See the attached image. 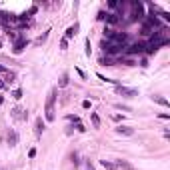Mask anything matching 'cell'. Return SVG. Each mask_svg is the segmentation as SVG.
Masks as SVG:
<instances>
[{
    "label": "cell",
    "mask_w": 170,
    "mask_h": 170,
    "mask_svg": "<svg viewBox=\"0 0 170 170\" xmlns=\"http://www.w3.org/2000/svg\"><path fill=\"white\" fill-rule=\"evenodd\" d=\"M144 16H146L144 14V4L134 0V2H128V10L122 16V20L124 22H138V20H144Z\"/></svg>",
    "instance_id": "obj_1"
},
{
    "label": "cell",
    "mask_w": 170,
    "mask_h": 170,
    "mask_svg": "<svg viewBox=\"0 0 170 170\" xmlns=\"http://www.w3.org/2000/svg\"><path fill=\"white\" fill-rule=\"evenodd\" d=\"M54 100H56V88H52L48 94V100H46V108H44V116L48 122H52L54 118H56V114H54Z\"/></svg>",
    "instance_id": "obj_2"
},
{
    "label": "cell",
    "mask_w": 170,
    "mask_h": 170,
    "mask_svg": "<svg viewBox=\"0 0 170 170\" xmlns=\"http://www.w3.org/2000/svg\"><path fill=\"white\" fill-rule=\"evenodd\" d=\"M124 48L126 46H120V44H108L106 40H102V50L106 52V56H118V54H124Z\"/></svg>",
    "instance_id": "obj_3"
},
{
    "label": "cell",
    "mask_w": 170,
    "mask_h": 170,
    "mask_svg": "<svg viewBox=\"0 0 170 170\" xmlns=\"http://www.w3.org/2000/svg\"><path fill=\"white\" fill-rule=\"evenodd\" d=\"M14 80H16V72H12L10 68L0 66V82H2L4 86H10Z\"/></svg>",
    "instance_id": "obj_4"
},
{
    "label": "cell",
    "mask_w": 170,
    "mask_h": 170,
    "mask_svg": "<svg viewBox=\"0 0 170 170\" xmlns=\"http://www.w3.org/2000/svg\"><path fill=\"white\" fill-rule=\"evenodd\" d=\"M124 54H128V56L144 54V44H142V42H134V44H130V46H126V48H124Z\"/></svg>",
    "instance_id": "obj_5"
},
{
    "label": "cell",
    "mask_w": 170,
    "mask_h": 170,
    "mask_svg": "<svg viewBox=\"0 0 170 170\" xmlns=\"http://www.w3.org/2000/svg\"><path fill=\"white\" fill-rule=\"evenodd\" d=\"M26 46H28V38H24V36H20V38H18V40H16V42H14V48H12V52H14V54H20V52H22V50H24V48H26Z\"/></svg>",
    "instance_id": "obj_6"
},
{
    "label": "cell",
    "mask_w": 170,
    "mask_h": 170,
    "mask_svg": "<svg viewBox=\"0 0 170 170\" xmlns=\"http://www.w3.org/2000/svg\"><path fill=\"white\" fill-rule=\"evenodd\" d=\"M116 92L120 96H136L138 92L134 90V88H128V86H122V84H116Z\"/></svg>",
    "instance_id": "obj_7"
},
{
    "label": "cell",
    "mask_w": 170,
    "mask_h": 170,
    "mask_svg": "<svg viewBox=\"0 0 170 170\" xmlns=\"http://www.w3.org/2000/svg\"><path fill=\"white\" fill-rule=\"evenodd\" d=\"M78 30H80V24H72V26H68V30H66V34H64V38L66 40H70V38H74L76 34H78Z\"/></svg>",
    "instance_id": "obj_8"
},
{
    "label": "cell",
    "mask_w": 170,
    "mask_h": 170,
    "mask_svg": "<svg viewBox=\"0 0 170 170\" xmlns=\"http://www.w3.org/2000/svg\"><path fill=\"white\" fill-rule=\"evenodd\" d=\"M10 114H12V118H16V120H26V118H28V112H26V110H22V108H14Z\"/></svg>",
    "instance_id": "obj_9"
},
{
    "label": "cell",
    "mask_w": 170,
    "mask_h": 170,
    "mask_svg": "<svg viewBox=\"0 0 170 170\" xmlns=\"http://www.w3.org/2000/svg\"><path fill=\"white\" fill-rule=\"evenodd\" d=\"M116 134H120V136H132L134 134V128H130V126H118Z\"/></svg>",
    "instance_id": "obj_10"
},
{
    "label": "cell",
    "mask_w": 170,
    "mask_h": 170,
    "mask_svg": "<svg viewBox=\"0 0 170 170\" xmlns=\"http://www.w3.org/2000/svg\"><path fill=\"white\" fill-rule=\"evenodd\" d=\"M42 130H44V122H42V118H36V126H34V134H36V136H42Z\"/></svg>",
    "instance_id": "obj_11"
},
{
    "label": "cell",
    "mask_w": 170,
    "mask_h": 170,
    "mask_svg": "<svg viewBox=\"0 0 170 170\" xmlns=\"http://www.w3.org/2000/svg\"><path fill=\"white\" fill-rule=\"evenodd\" d=\"M116 168H120V170H134L132 164H128V162H124V160H116Z\"/></svg>",
    "instance_id": "obj_12"
},
{
    "label": "cell",
    "mask_w": 170,
    "mask_h": 170,
    "mask_svg": "<svg viewBox=\"0 0 170 170\" xmlns=\"http://www.w3.org/2000/svg\"><path fill=\"white\" fill-rule=\"evenodd\" d=\"M118 22H120V16L118 14H114V12L112 14H106V24H118Z\"/></svg>",
    "instance_id": "obj_13"
},
{
    "label": "cell",
    "mask_w": 170,
    "mask_h": 170,
    "mask_svg": "<svg viewBox=\"0 0 170 170\" xmlns=\"http://www.w3.org/2000/svg\"><path fill=\"white\" fill-rule=\"evenodd\" d=\"M8 144H10V146H16V144H18V134H16L14 130H10V134H8Z\"/></svg>",
    "instance_id": "obj_14"
},
{
    "label": "cell",
    "mask_w": 170,
    "mask_h": 170,
    "mask_svg": "<svg viewBox=\"0 0 170 170\" xmlns=\"http://www.w3.org/2000/svg\"><path fill=\"white\" fill-rule=\"evenodd\" d=\"M100 164H102V166H104L106 170H118V168H116V164H114V162H108V160H100Z\"/></svg>",
    "instance_id": "obj_15"
},
{
    "label": "cell",
    "mask_w": 170,
    "mask_h": 170,
    "mask_svg": "<svg viewBox=\"0 0 170 170\" xmlns=\"http://www.w3.org/2000/svg\"><path fill=\"white\" fill-rule=\"evenodd\" d=\"M152 100L158 102L160 106H170V104H168V100H166V98H160V96H152Z\"/></svg>",
    "instance_id": "obj_16"
},
{
    "label": "cell",
    "mask_w": 170,
    "mask_h": 170,
    "mask_svg": "<svg viewBox=\"0 0 170 170\" xmlns=\"http://www.w3.org/2000/svg\"><path fill=\"white\" fill-rule=\"evenodd\" d=\"M92 124H94V128H98V126H100V116H98V114H96V112H92Z\"/></svg>",
    "instance_id": "obj_17"
},
{
    "label": "cell",
    "mask_w": 170,
    "mask_h": 170,
    "mask_svg": "<svg viewBox=\"0 0 170 170\" xmlns=\"http://www.w3.org/2000/svg\"><path fill=\"white\" fill-rule=\"evenodd\" d=\"M100 64H104V66H114V62L110 60L108 56H102V58H100Z\"/></svg>",
    "instance_id": "obj_18"
},
{
    "label": "cell",
    "mask_w": 170,
    "mask_h": 170,
    "mask_svg": "<svg viewBox=\"0 0 170 170\" xmlns=\"http://www.w3.org/2000/svg\"><path fill=\"white\" fill-rule=\"evenodd\" d=\"M66 84H68V74L64 72V74H62V78H60V82H58V86H60V88H64Z\"/></svg>",
    "instance_id": "obj_19"
},
{
    "label": "cell",
    "mask_w": 170,
    "mask_h": 170,
    "mask_svg": "<svg viewBox=\"0 0 170 170\" xmlns=\"http://www.w3.org/2000/svg\"><path fill=\"white\" fill-rule=\"evenodd\" d=\"M12 98H16V100H20L22 98V90H20V88H16L14 92H12Z\"/></svg>",
    "instance_id": "obj_20"
},
{
    "label": "cell",
    "mask_w": 170,
    "mask_h": 170,
    "mask_svg": "<svg viewBox=\"0 0 170 170\" xmlns=\"http://www.w3.org/2000/svg\"><path fill=\"white\" fill-rule=\"evenodd\" d=\"M92 54V48H90V38H86V56Z\"/></svg>",
    "instance_id": "obj_21"
},
{
    "label": "cell",
    "mask_w": 170,
    "mask_h": 170,
    "mask_svg": "<svg viewBox=\"0 0 170 170\" xmlns=\"http://www.w3.org/2000/svg\"><path fill=\"white\" fill-rule=\"evenodd\" d=\"M60 48H62V50L68 48V40H66V38H62V40H60Z\"/></svg>",
    "instance_id": "obj_22"
},
{
    "label": "cell",
    "mask_w": 170,
    "mask_h": 170,
    "mask_svg": "<svg viewBox=\"0 0 170 170\" xmlns=\"http://www.w3.org/2000/svg\"><path fill=\"white\" fill-rule=\"evenodd\" d=\"M70 158H72V162H74V166L80 162V160H78V154H76V152H72V156H70Z\"/></svg>",
    "instance_id": "obj_23"
},
{
    "label": "cell",
    "mask_w": 170,
    "mask_h": 170,
    "mask_svg": "<svg viewBox=\"0 0 170 170\" xmlns=\"http://www.w3.org/2000/svg\"><path fill=\"white\" fill-rule=\"evenodd\" d=\"M96 18H98V20H106V12H104V10H100V12H98V16H96Z\"/></svg>",
    "instance_id": "obj_24"
},
{
    "label": "cell",
    "mask_w": 170,
    "mask_h": 170,
    "mask_svg": "<svg viewBox=\"0 0 170 170\" xmlns=\"http://www.w3.org/2000/svg\"><path fill=\"white\" fill-rule=\"evenodd\" d=\"M68 120H72V122H76V124H80V118H78V116H72V114L68 116Z\"/></svg>",
    "instance_id": "obj_25"
},
{
    "label": "cell",
    "mask_w": 170,
    "mask_h": 170,
    "mask_svg": "<svg viewBox=\"0 0 170 170\" xmlns=\"http://www.w3.org/2000/svg\"><path fill=\"white\" fill-rule=\"evenodd\" d=\"M108 6H110V10H116V0H110Z\"/></svg>",
    "instance_id": "obj_26"
},
{
    "label": "cell",
    "mask_w": 170,
    "mask_h": 170,
    "mask_svg": "<svg viewBox=\"0 0 170 170\" xmlns=\"http://www.w3.org/2000/svg\"><path fill=\"white\" fill-rule=\"evenodd\" d=\"M28 156H30V158H34V156H36V148H30V152H28Z\"/></svg>",
    "instance_id": "obj_27"
},
{
    "label": "cell",
    "mask_w": 170,
    "mask_h": 170,
    "mask_svg": "<svg viewBox=\"0 0 170 170\" xmlns=\"http://www.w3.org/2000/svg\"><path fill=\"white\" fill-rule=\"evenodd\" d=\"M140 66H142V68L148 66V60H146V58H142V60H140Z\"/></svg>",
    "instance_id": "obj_28"
},
{
    "label": "cell",
    "mask_w": 170,
    "mask_h": 170,
    "mask_svg": "<svg viewBox=\"0 0 170 170\" xmlns=\"http://www.w3.org/2000/svg\"><path fill=\"white\" fill-rule=\"evenodd\" d=\"M82 108H90V100H84L82 102Z\"/></svg>",
    "instance_id": "obj_29"
},
{
    "label": "cell",
    "mask_w": 170,
    "mask_h": 170,
    "mask_svg": "<svg viewBox=\"0 0 170 170\" xmlns=\"http://www.w3.org/2000/svg\"><path fill=\"white\" fill-rule=\"evenodd\" d=\"M76 130H78V132H84V130H86V128H84L82 124H76Z\"/></svg>",
    "instance_id": "obj_30"
},
{
    "label": "cell",
    "mask_w": 170,
    "mask_h": 170,
    "mask_svg": "<svg viewBox=\"0 0 170 170\" xmlns=\"http://www.w3.org/2000/svg\"><path fill=\"white\" fill-rule=\"evenodd\" d=\"M0 88H2V90H6V88H8V86H4V84H2V82H0Z\"/></svg>",
    "instance_id": "obj_31"
},
{
    "label": "cell",
    "mask_w": 170,
    "mask_h": 170,
    "mask_svg": "<svg viewBox=\"0 0 170 170\" xmlns=\"http://www.w3.org/2000/svg\"><path fill=\"white\" fill-rule=\"evenodd\" d=\"M0 48H2V42H0Z\"/></svg>",
    "instance_id": "obj_32"
}]
</instances>
